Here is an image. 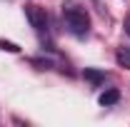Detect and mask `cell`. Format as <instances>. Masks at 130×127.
Masks as SVG:
<instances>
[{
    "mask_svg": "<svg viewBox=\"0 0 130 127\" xmlns=\"http://www.w3.org/2000/svg\"><path fill=\"white\" fill-rule=\"evenodd\" d=\"M63 20H65V28L75 37H85L88 30H90V17L85 13V8L75 5V3H65L63 5Z\"/></svg>",
    "mask_w": 130,
    "mask_h": 127,
    "instance_id": "cell-1",
    "label": "cell"
},
{
    "mask_svg": "<svg viewBox=\"0 0 130 127\" xmlns=\"http://www.w3.org/2000/svg\"><path fill=\"white\" fill-rule=\"evenodd\" d=\"M25 17H28V23L32 25V30L38 35L48 32V13H45V8H40L35 3H28L25 5Z\"/></svg>",
    "mask_w": 130,
    "mask_h": 127,
    "instance_id": "cell-2",
    "label": "cell"
},
{
    "mask_svg": "<svg viewBox=\"0 0 130 127\" xmlns=\"http://www.w3.org/2000/svg\"><path fill=\"white\" fill-rule=\"evenodd\" d=\"M83 77L88 80V82H93V85H100V82H105V72H100V70H93V67H85Z\"/></svg>",
    "mask_w": 130,
    "mask_h": 127,
    "instance_id": "cell-3",
    "label": "cell"
},
{
    "mask_svg": "<svg viewBox=\"0 0 130 127\" xmlns=\"http://www.w3.org/2000/svg\"><path fill=\"white\" fill-rule=\"evenodd\" d=\"M98 100H100V105H105V107H108V105H115V102L120 100V92H118V90H105Z\"/></svg>",
    "mask_w": 130,
    "mask_h": 127,
    "instance_id": "cell-4",
    "label": "cell"
},
{
    "mask_svg": "<svg viewBox=\"0 0 130 127\" xmlns=\"http://www.w3.org/2000/svg\"><path fill=\"white\" fill-rule=\"evenodd\" d=\"M115 60H118L120 67H128L130 70V48H120L118 52H115Z\"/></svg>",
    "mask_w": 130,
    "mask_h": 127,
    "instance_id": "cell-5",
    "label": "cell"
},
{
    "mask_svg": "<svg viewBox=\"0 0 130 127\" xmlns=\"http://www.w3.org/2000/svg\"><path fill=\"white\" fill-rule=\"evenodd\" d=\"M0 50H8V52H20V48H18L15 43H8V40H3V37H0Z\"/></svg>",
    "mask_w": 130,
    "mask_h": 127,
    "instance_id": "cell-6",
    "label": "cell"
},
{
    "mask_svg": "<svg viewBox=\"0 0 130 127\" xmlns=\"http://www.w3.org/2000/svg\"><path fill=\"white\" fill-rule=\"evenodd\" d=\"M125 32H128V35H130V17H128V20H125Z\"/></svg>",
    "mask_w": 130,
    "mask_h": 127,
    "instance_id": "cell-7",
    "label": "cell"
}]
</instances>
